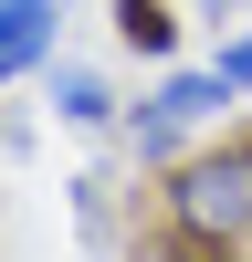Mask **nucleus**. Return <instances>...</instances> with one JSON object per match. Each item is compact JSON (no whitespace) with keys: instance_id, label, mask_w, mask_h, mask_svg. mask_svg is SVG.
<instances>
[{"instance_id":"obj_1","label":"nucleus","mask_w":252,"mask_h":262,"mask_svg":"<svg viewBox=\"0 0 252 262\" xmlns=\"http://www.w3.org/2000/svg\"><path fill=\"white\" fill-rule=\"evenodd\" d=\"M168 210H179L189 242H252V147H210V158H189L179 189H168Z\"/></svg>"},{"instance_id":"obj_2","label":"nucleus","mask_w":252,"mask_h":262,"mask_svg":"<svg viewBox=\"0 0 252 262\" xmlns=\"http://www.w3.org/2000/svg\"><path fill=\"white\" fill-rule=\"evenodd\" d=\"M42 42H53V0H0V74L42 63Z\"/></svg>"},{"instance_id":"obj_3","label":"nucleus","mask_w":252,"mask_h":262,"mask_svg":"<svg viewBox=\"0 0 252 262\" xmlns=\"http://www.w3.org/2000/svg\"><path fill=\"white\" fill-rule=\"evenodd\" d=\"M53 105H63L74 126H95V116H105V84H95V74H53Z\"/></svg>"},{"instance_id":"obj_4","label":"nucleus","mask_w":252,"mask_h":262,"mask_svg":"<svg viewBox=\"0 0 252 262\" xmlns=\"http://www.w3.org/2000/svg\"><path fill=\"white\" fill-rule=\"evenodd\" d=\"M168 32H179V21H168V11H147V0H126V42H147V53H158Z\"/></svg>"},{"instance_id":"obj_5","label":"nucleus","mask_w":252,"mask_h":262,"mask_svg":"<svg viewBox=\"0 0 252 262\" xmlns=\"http://www.w3.org/2000/svg\"><path fill=\"white\" fill-rule=\"evenodd\" d=\"M221 74H231V84H252V32H242V42L221 53Z\"/></svg>"},{"instance_id":"obj_6","label":"nucleus","mask_w":252,"mask_h":262,"mask_svg":"<svg viewBox=\"0 0 252 262\" xmlns=\"http://www.w3.org/2000/svg\"><path fill=\"white\" fill-rule=\"evenodd\" d=\"M0 84H11V74H0Z\"/></svg>"}]
</instances>
